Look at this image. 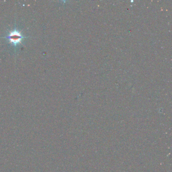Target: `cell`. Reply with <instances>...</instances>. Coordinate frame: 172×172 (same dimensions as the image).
<instances>
[{
    "mask_svg": "<svg viewBox=\"0 0 172 172\" xmlns=\"http://www.w3.org/2000/svg\"><path fill=\"white\" fill-rule=\"evenodd\" d=\"M27 38H28V37H24L23 36L21 32L16 27L13 30L9 31L7 36L3 37V38H7L9 40V43L14 45L16 47L19 44H22V40Z\"/></svg>",
    "mask_w": 172,
    "mask_h": 172,
    "instance_id": "6da1fadb",
    "label": "cell"
}]
</instances>
